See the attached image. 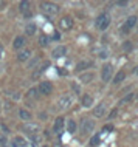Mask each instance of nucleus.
<instances>
[{
  "label": "nucleus",
  "instance_id": "a878e982",
  "mask_svg": "<svg viewBox=\"0 0 138 147\" xmlns=\"http://www.w3.org/2000/svg\"><path fill=\"white\" fill-rule=\"evenodd\" d=\"M90 147H98V144H99V135H95V136H92V140H90Z\"/></svg>",
  "mask_w": 138,
  "mask_h": 147
},
{
  "label": "nucleus",
  "instance_id": "72a5a7b5",
  "mask_svg": "<svg viewBox=\"0 0 138 147\" xmlns=\"http://www.w3.org/2000/svg\"><path fill=\"white\" fill-rule=\"evenodd\" d=\"M2 54H3V45L0 43V57H2Z\"/></svg>",
  "mask_w": 138,
  "mask_h": 147
},
{
  "label": "nucleus",
  "instance_id": "b1692460",
  "mask_svg": "<svg viewBox=\"0 0 138 147\" xmlns=\"http://www.w3.org/2000/svg\"><path fill=\"white\" fill-rule=\"evenodd\" d=\"M36 30H37V26H36V23H33V22H30V23L25 25V33L28 36H33L34 33H36Z\"/></svg>",
  "mask_w": 138,
  "mask_h": 147
},
{
  "label": "nucleus",
  "instance_id": "9d476101",
  "mask_svg": "<svg viewBox=\"0 0 138 147\" xmlns=\"http://www.w3.org/2000/svg\"><path fill=\"white\" fill-rule=\"evenodd\" d=\"M65 53H67V47L65 45H57L56 48L51 51V56H53V59H61V57L65 56Z\"/></svg>",
  "mask_w": 138,
  "mask_h": 147
},
{
  "label": "nucleus",
  "instance_id": "9b49d317",
  "mask_svg": "<svg viewBox=\"0 0 138 147\" xmlns=\"http://www.w3.org/2000/svg\"><path fill=\"white\" fill-rule=\"evenodd\" d=\"M31 57V50L28 48H23L20 51H17V61L19 62H26Z\"/></svg>",
  "mask_w": 138,
  "mask_h": 147
},
{
  "label": "nucleus",
  "instance_id": "f3484780",
  "mask_svg": "<svg viewBox=\"0 0 138 147\" xmlns=\"http://www.w3.org/2000/svg\"><path fill=\"white\" fill-rule=\"evenodd\" d=\"M65 127H67V132H68L70 135H74L76 133V122L73 121V119H67L65 121Z\"/></svg>",
  "mask_w": 138,
  "mask_h": 147
},
{
  "label": "nucleus",
  "instance_id": "cd10ccee",
  "mask_svg": "<svg viewBox=\"0 0 138 147\" xmlns=\"http://www.w3.org/2000/svg\"><path fill=\"white\" fill-rule=\"evenodd\" d=\"M132 48H133V47H132V42H124V43H123V50L127 51V53H129V51H132Z\"/></svg>",
  "mask_w": 138,
  "mask_h": 147
},
{
  "label": "nucleus",
  "instance_id": "ddd939ff",
  "mask_svg": "<svg viewBox=\"0 0 138 147\" xmlns=\"http://www.w3.org/2000/svg\"><path fill=\"white\" fill-rule=\"evenodd\" d=\"M81 104H82V107H84V109H89V107H92V105H93V96H92V94H89V93L82 94Z\"/></svg>",
  "mask_w": 138,
  "mask_h": 147
},
{
  "label": "nucleus",
  "instance_id": "c756f323",
  "mask_svg": "<svg viewBox=\"0 0 138 147\" xmlns=\"http://www.w3.org/2000/svg\"><path fill=\"white\" fill-rule=\"evenodd\" d=\"M102 130H104V132H112V130H113V125H112V124H107V125H104V129H102Z\"/></svg>",
  "mask_w": 138,
  "mask_h": 147
},
{
  "label": "nucleus",
  "instance_id": "f257e3e1",
  "mask_svg": "<svg viewBox=\"0 0 138 147\" xmlns=\"http://www.w3.org/2000/svg\"><path fill=\"white\" fill-rule=\"evenodd\" d=\"M73 104H74V96L72 93H64L61 98L57 99V109H61V110L70 109Z\"/></svg>",
  "mask_w": 138,
  "mask_h": 147
},
{
  "label": "nucleus",
  "instance_id": "5701e85b",
  "mask_svg": "<svg viewBox=\"0 0 138 147\" xmlns=\"http://www.w3.org/2000/svg\"><path fill=\"white\" fill-rule=\"evenodd\" d=\"M37 42H39V45H41L42 48H47V47L50 45V37L47 34H41V36H39V40Z\"/></svg>",
  "mask_w": 138,
  "mask_h": 147
},
{
  "label": "nucleus",
  "instance_id": "aec40b11",
  "mask_svg": "<svg viewBox=\"0 0 138 147\" xmlns=\"http://www.w3.org/2000/svg\"><path fill=\"white\" fill-rule=\"evenodd\" d=\"M48 67H50V62H44V63H42V67H37L36 71L33 73V79H37V78H39V74H42L47 68H48Z\"/></svg>",
  "mask_w": 138,
  "mask_h": 147
},
{
  "label": "nucleus",
  "instance_id": "2f4dec72",
  "mask_svg": "<svg viewBox=\"0 0 138 147\" xmlns=\"http://www.w3.org/2000/svg\"><path fill=\"white\" fill-rule=\"evenodd\" d=\"M116 5H120V6H127V2H124V0H123V2H118Z\"/></svg>",
  "mask_w": 138,
  "mask_h": 147
},
{
  "label": "nucleus",
  "instance_id": "20e7f679",
  "mask_svg": "<svg viewBox=\"0 0 138 147\" xmlns=\"http://www.w3.org/2000/svg\"><path fill=\"white\" fill-rule=\"evenodd\" d=\"M109 25H110V16L107 13H101L96 17V28L104 31V30H107Z\"/></svg>",
  "mask_w": 138,
  "mask_h": 147
},
{
  "label": "nucleus",
  "instance_id": "f8f14e48",
  "mask_svg": "<svg viewBox=\"0 0 138 147\" xmlns=\"http://www.w3.org/2000/svg\"><path fill=\"white\" fill-rule=\"evenodd\" d=\"M13 48L17 50V51L25 48V37H23V36H17V37L14 39L13 40Z\"/></svg>",
  "mask_w": 138,
  "mask_h": 147
},
{
  "label": "nucleus",
  "instance_id": "f704fd0d",
  "mask_svg": "<svg viewBox=\"0 0 138 147\" xmlns=\"http://www.w3.org/2000/svg\"><path fill=\"white\" fill-rule=\"evenodd\" d=\"M133 74H137V76H138V67H135V68H133Z\"/></svg>",
  "mask_w": 138,
  "mask_h": 147
},
{
  "label": "nucleus",
  "instance_id": "473e14b6",
  "mask_svg": "<svg viewBox=\"0 0 138 147\" xmlns=\"http://www.w3.org/2000/svg\"><path fill=\"white\" fill-rule=\"evenodd\" d=\"M115 116H116V110H113V112L110 113V116H109V118H110V119H113V118H115Z\"/></svg>",
  "mask_w": 138,
  "mask_h": 147
},
{
  "label": "nucleus",
  "instance_id": "4be33fe9",
  "mask_svg": "<svg viewBox=\"0 0 138 147\" xmlns=\"http://www.w3.org/2000/svg\"><path fill=\"white\" fill-rule=\"evenodd\" d=\"M93 63L89 62V61H82L79 63H76V71H84V70H89Z\"/></svg>",
  "mask_w": 138,
  "mask_h": 147
},
{
  "label": "nucleus",
  "instance_id": "a211bd4d",
  "mask_svg": "<svg viewBox=\"0 0 138 147\" xmlns=\"http://www.w3.org/2000/svg\"><path fill=\"white\" fill-rule=\"evenodd\" d=\"M93 115L96 118H102L106 115V105L104 104H98L96 107L93 109Z\"/></svg>",
  "mask_w": 138,
  "mask_h": 147
},
{
  "label": "nucleus",
  "instance_id": "4468645a",
  "mask_svg": "<svg viewBox=\"0 0 138 147\" xmlns=\"http://www.w3.org/2000/svg\"><path fill=\"white\" fill-rule=\"evenodd\" d=\"M28 141L25 140L23 136H14V141H13V147H28Z\"/></svg>",
  "mask_w": 138,
  "mask_h": 147
},
{
  "label": "nucleus",
  "instance_id": "f03ea898",
  "mask_svg": "<svg viewBox=\"0 0 138 147\" xmlns=\"http://www.w3.org/2000/svg\"><path fill=\"white\" fill-rule=\"evenodd\" d=\"M20 130L31 138V136H36V135H39V132H41V127H39V124H36V122H25V124L20 125Z\"/></svg>",
  "mask_w": 138,
  "mask_h": 147
},
{
  "label": "nucleus",
  "instance_id": "dca6fc26",
  "mask_svg": "<svg viewBox=\"0 0 138 147\" xmlns=\"http://www.w3.org/2000/svg\"><path fill=\"white\" fill-rule=\"evenodd\" d=\"M95 79V74L92 73V71H87V73H82L79 76V81L82 82V84H90Z\"/></svg>",
  "mask_w": 138,
  "mask_h": 147
},
{
  "label": "nucleus",
  "instance_id": "6e6552de",
  "mask_svg": "<svg viewBox=\"0 0 138 147\" xmlns=\"http://www.w3.org/2000/svg\"><path fill=\"white\" fill-rule=\"evenodd\" d=\"M112 73H113L112 63H106V65L101 68V79H102L104 82H109L110 78H112Z\"/></svg>",
  "mask_w": 138,
  "mask_h": 147
},
{
  "label": "nucleus",
  "instance_id": "412c9836",
  "mask_svg": "<svg viewBox=\"0 0 138 147\" xmlns=\"http://www.w3.org/2000/svg\"><path fill=\"white\" fill-rule=\"evenodd\" d=\"M124 79H126V73H124L123 70H120V71H118V73L115 74V76H113V84L118 85V84H121Z\"/></svg>",
  "mask_w": 138,
  "mask_h": 147
},
{
  "label": "nucleus",
  "instance_id": "6ab92c4d",
  "mask_svg": "<svg viewBox=\"0 0 138 147\" xmlns=\"http://www.w3.org/2000/svg\"><path fill=\"white\" fill-rule=\"evenodd\" d=\"M19 116H20V119H23L25 122H31V119H33V115H31V112H28V110H25V109H20V110H19Z\"/></svg>",
  "mask_w": 138,
  "mask_h": 147
},
{
  "label": "nucleus",
  "instance_id": "393cba45",
  "mask_svg": "<svg viewBox=\"0 0 138 147\" xmlns=\"http://www.w3.org/2000/svg\"><path fill=\"white\" fill-rule=\"evenodd\" d=\"M137 20H138V17L137 16H131V17H127V20H126V28L127 30H131V28H133V26L137 25Z\"/></svg>",
  "mask_w": 138,
  "mask_h": 147
},
{
  "label": "nucleus",
  "instance_id": "0eeeda50",
  "mask_svg": "<svg viewBox=\"0 0 138 147\" xmlns=\"http://www.w3.org/2000/svg\"><path fill=\"white\" fill-rule=\"evenodd\" d=\"M37 93L42 94V96H48V94H51V91H53V85H51V82H41L37 87Z\"/></svg>",
  "mask_w": 138,
  "mask_h": 147
},
{
  "label": "nucleus",
  "instance_id": "39448f33",
  "mask_svg": "<svg viewBox=\"0 0 138 147\" xmlns=\"http://www.w3.org/2000/svg\"><path fill=\"white\" fill-rule=\"evenodd\" d=\"M93 129H95V121L93 119L82 118V121H81V133L84 135V136H87L90 132H93Z\"/></svg>",
  "mask_w": 138,
  "mask_h": 147
},
{
  "label": "nucleus",
  "instance_id": "2eb2a0df",
  "mask_svg": "<svg viewBox=\"0 0 138 147\" xmlns=\"http://www.w3.org/2000/svg\"><path fill=\"white\" fill-rule=\"evenodd\" d=\"M19 8H20V13L25 16V17H31V11H30V2H20V5H19Z\"/></svg>",
  "mask_w": 138,
  "mask_h": 147
},
{
  "label": "nucleus",
  "instance_id": "7ed1b4c3",
  "mask_svg": "<svg viewBox=\"0 0 138 147\" xmlns=\"http://www.w3.org/2000/svg\"><path fill=\"white\" fill-rule=\"evenodd\" d=\"M41 9H42V13L47 14L48 17H51V16H56L59 13V8L56 3H51V2H42L41 3Z\"/></svg>",
  "mask_w": 138,
  "mask_h": 147
},
{
  "label": "nucleus",
  "instance_id": "7c9ffc66",
  "mask_svg": "<svg viewBox=\"0 0 138 147\" xmlns=\"http://www.w3.org/2000/svg\"><path fill=\"white\" fill-rule=\"evenodd\" d=\"M5 6H6V2L2 0V2H0V9H5Z\"/></svg>",
  "mask_w": 138,
  "mask_h": 147
},
{
  "label": "nucleus",
  "instance_id": "423d86ee",
  "mask_svg": "<svg viewBox=\"0 0 138 147\" xmlns=\"http://www.w3.org/2000/svg\"><path fill=\"white\" fill-rule=\"evenodd\" d=\"M73 17H70V16H64V17L61 19V20L57 22V25H59V28L61 30H64V31H68V30H72L73 28Z\"/></svg>",
  "mask_w": 138,
  "mask_h": 147
},
{
  "label": "nucleus",
  "instance_id": "bb28decb",
  "mask_svg": "<svg viewBox=\"0 0 138 147\" xmlns=\"http://www.w3.org/2000/svg\"><path fill=\"white\" fill-rule=\"evenodd\" d=\"M133 98H135V93H131V94H127L126 98H123V99L120 101V104H124V102H131Z\"/></svg>",
  "mask_w": 138,
  "mask_h": 147
},
{
  "label": "nucleus",
  "instance_id": "c9c22d12",
  "mask_svg": "<svg viewBox=\"0 0 138 147\" xmlns=\"http://www.w3.org/2000/svg\"><path fill=\"white\" fill-rule=\"evenodd\" d=\"M42 147H50V146H47V144H45V146H42Z\"/></svg>",
  "mask_w": 138,
  "mask_h": 147
},
{
  "label": "nucleus",
  "instance_id": "c85d7f7f",
  "mask_svg": "<svg viewBox=\"0 0 138 147\" xmlns=\"http://www.w3.org/2000/svg\"><path fill=\"white\" fill-rule=\"evenodd\" d=\"M72 88H73L74 91H76V93H78V94H79V93H81V87H79V85H78V84H74V82H73V84H72Z\"/></svg>",
  "mask_w": 138,
  "mask_h": 147
},
{
  "label": "nucleus",
  "instance_id": "1a4fd4ad",
  "mask_svg": "<svg viewBox=\"0 0 138 147\" xmlns=\"http://www.w3.org/2000/svg\"><path fill=\"white\" fill-rule=\"evenodd\" d=\"M64 125H65L64 116H57L56 119H54V124H53V132L59 135L61 132H64Z\"/></svg>",
  "mask_w": 138,
  "mask_h": 147
}]
</instances>
